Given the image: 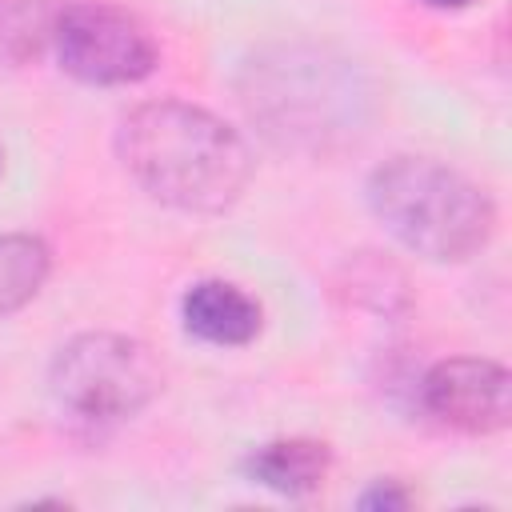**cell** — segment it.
I'll list each match as a JSON object with an SVG mask.
<instances>
[{"label":"cell","mask_w":512,"mask_h":512,"mask_svg":"<svg viewBox=\"0 0 512 512\" xmlns=\"http://www.w3.org/2000/svg\"><path fill=\"white\" fill-rule=\"evenodd\" d=\"M376 220L424 260H468L496 232V208L480 184L428 156H392L368 176Z\"/></svg>","instance_id":"3"},{"label":"cell","mask_w":512,"mask_h":512,"mask_svg":"<svg viewBox=\"0 0 512 512\" xmlns=\"http://www.w3.org/2000/svg\"><path fill=\"white\" fill-rule=\"evenodd\" d=\"M404 504H408V492L396 480H380L360 496V508H404Z\"/></svg>","instance_id":"11"},{"label":"cell","mask_w":512,"mask_h":512,"mask_svg":"<svg viewBox=\"0 0 512 512\" xmlns=\"http://www.w3.org/2000/svg\"><path fill=\"white\" fill-rule=\"evenodd\" d=\"M180 316L196 340L216 344V348H240V344L256 340V332H260V304L228 280L192 284L180 300Z\"/></svg>","instance_id":"7"},{"label":"cell","mask_w":512,"mask_h":512,"mask_svg":"<svg viewBox=\"0 0 512 512\" xmlns=\"http://www.w3.org/2000/svg\"><path fill=\"white\" fill-rule=\"evenodd\" d=\"M124 172L180 212H224L252 180V152L236 128L200 104L148 100L116 128Z\"/></svg>","instance_id":"1"},{"label":"cell","mask_w":512,"mask_h":512,"mask_svg":"<svg viewBox=\"0 0 512 512\" xmlns=\"http://www.w3.org/2000/svg\"><path fill=\"white\" fill-rule=\"evenodd\" d=\"M420 396L424 408L456 432L488 436L504 432L512 420V376L504 364L484 356H452L432 364Z\"/></svg>","instance_id":"6"},{"label":"cell","mask_w":512,"mask_h":512,"mask_svg":"<svg viewBox=\"0 0 512 512\" xmlns=\"http://www.w3.org/2000/svg\"><path fill=\"white\" fill-rule=\"evenodd\" d=\"M56 60L84 84H136L156 68V40L140 16L104 0L64 4L52 20Z\"/></svg>","instance_id":"5"},{"label":"cell","mask_w":512,"mask_h":512,"mask_svg":"<svg viewBox=\"0 0 512 512\" xmlns=\"http://www.w3.org/2000/svg\"><path fill=\"white\" fill-rule=\"evenodd\" d=\"M240 104L276 148L328 152L364 132L368 88L352 60L280 44L240 68Z\"/></svg>","instance_id":"2"},{"label":"cell","mask_w":512,"mask_h":512,"mask_svg":"<svg viewBox=\"0 0 512 512\" xmlns=\"http://www.w3.org/2000/svg\"><path fill=\"white\" fill-rule=\"evenodd\" d=\"M424 4H432V8H464L472 0H424Z\"/></svg>","instance_id":"12"},{"label":"cell","mask_w":512,"mask_h":512,"mask_svg":"<svg viewBox=\"0 0 512 512\" xmlns=\"http://www.w3.org/2000/svg\"><path fill=\"white\" fill-rule=\"evenodd\" d=\"M56 12H44L40 0H0V52L12 60L36 56L52 40Z\"/></svg>","instance_id":"10"},{"label":"cell","mask_w":512,"mask_h":512,"mask_svg":"<svg viewBox=\"0 0 512 512\" xmlns=\"http://www.w3.org/2000/svg\"><path fill=\"white\" fill-rule=\"evenodd\" d=\"M48 384L56 404L84 420H124L160 392L164 368L136 336L84 332L52 356Z\"/></svg>","instance_id":"4"},{"label":"cell","mask_w":512,"mask_h":512,"mask_svg":"<svg viewBox=\"0 0 512 512\" xmlns=\"http://www.w3.org/2000/svg\"><path fill=\"white\" fill-rule=\"evenodd\" d=\"M332 468V452L328 444L320 440H308V436H288V440H268L260 448H252V456L244 460V472L280 492V496H304V492H316L324 484Z\"/></svg>","instance_id":"8"},{"label":"cell","mask_w":512,"mask_h":512,"mask_svg":"<svg viewBox=\"0 0 512 512\" xmlns=\"http://www.w3.org/2000/svg\"><path fill=\"white\" fill-rule=\"evenodd\" d=\"M48 244L28 232H0V320L20 312L48 280Z\"/></svg>","instance_id":"9"}]
</instances>
